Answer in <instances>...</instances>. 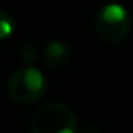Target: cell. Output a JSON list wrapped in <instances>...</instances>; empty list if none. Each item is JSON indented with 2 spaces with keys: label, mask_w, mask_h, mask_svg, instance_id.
<instances>
[{
  "label": "cell",
  "mask_w": 133,
  "mask_h": 133,
  "mask_svg": "<svg viewBox=\"0 0 133 133\" xmlns=\"http://www.w3.org/2000/svg\"><path fill=\"white\" fill-rule=\"evenodd\" d=\"M32 133H77L74 111L63 102L51 101L39 106L31 119Z\"/></svg>",
  "instance_id": "obj_1"
},
{
  "label": "cell",
  "mask_w": 133,
  "mask_h": 133,
  "mask_svg": "<svg viewBox=\"0 0 133 133\" xmlns=\"http://www.w3.org/2000/svg\"><path fill=\"white\" fill-rule=\"evenodd\" d=\"M97 36L109 44H118L130 34L131 17L128 10L119 4H108L101 7L94 19Z\"/></svg>",
  "instance_id": "obj_2"
},
{
  "label": "cell",
  "mask_w": 133,
  "mask_h": 133,
  "mask_svg": "<svg viewBox=\"0 0 133 133\" xmlns=\"http://www.w3.org/2000/svg\"><path fill=\"white\" fill-rule=\"evenodd\" d=\"M9 96L19 104H31L43 97L46 90V78L34 66L19 68L7 80Z\"/></svg>",
  "instance_id": "obj_3"
},
{
  "label": "cell",
  "mask_w": 133,
  "mask_h": 133,
  "mask_svg": "<svg viewBox=\"0 0 133 133\" xmlns=\"http://www.w3.org/2000/svg\"><path fill=\"white\" fill-rule=\"evenodd\" d=\"M72 60V50L63 41H51L43 53V63L50 68H62Z\"/></svg>",
  "instance_id": "obj_4"
},
{
  "label": "cell",
  "mask_w": 133,
  "mask_h": 133,
  "mask_svg": "<svg viewBox=\"0 0 133 133\" xmlns=\"http://www.w3.org/2000/svg\"><path fill=\"white\" fill-rule=\"evenodd\" d=\"M14 26H16L14 17L7 10H0V41L7 39L14 32Z\"/></svg>",
  "instance_id": "obj_5"
},
{
  "label": "cell",
  "mask_w": 133,
  "mask_h": 133,
  "mask_svg": "<svg viewBox=\"0 0 133 133\" xmlns=\"http://www.w3.org/2000/svg\"><path fill=\"white\" fill-rule=\"evenodd\" d=\"M17 56H19L22 62L29 63L36 58V48L32 46L31 43H22L19 46V50H17Z\"/></svg>",
  "instance_id": "obj_6"
},
{
  "label": "cell",
  "mask_w": 133,
  "mask_h": 133,
  "mask_svg": "<svg viewBox=\"0 0 133 133\" xmlns=\"http://www.w3.org/2000/svg\"><path fill=\"white\" fill-rule=\"evenodd\" d=\"M80 133H101V131H99V128L96 125H85L80 130Z\"/></svg>",
  "instance_id": "obj_7"
}]
</instances>
